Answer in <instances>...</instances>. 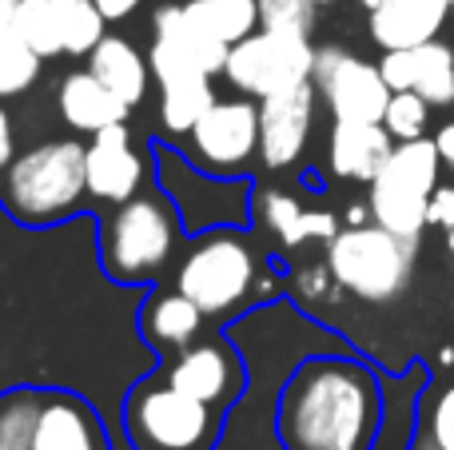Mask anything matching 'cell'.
<instances>
[{"mask_svg": "<svg viewBox=\"0 0 454 450\" xmlns=\"http://www.w3.org/2000/svg\"><path fill=\"white\" fill-rule=\"evenodd\" d=\"M383 423V371L355 351L307 355L275 399V435L287 450H371Z\"/></svg>", "mask_w": 454, "mask_h": 450, "instance_id": "obj_1", "label": "cell"}, {"mask_svg": "<svg viewBox=\"0 0 454 450\" xmlns=\"http://www.w3.org/2000/svg\"><path fill=\"white\" fill-rule=\"evenodd\" d=\"M243 351L251 367V387L239 403L227 411V431L215 450H287L275 435V399L291 367L307 355H331L351 351L343 335L323 327L315 315L295 307L291 299H275L263 307H251L223 327ZM116 450H132L116 435Z\"/></svg>", "mask_w": 454, "mask_h": 450, "instance_id": "obj_2", "label": "cell"}, {"mask_svg": "<svg viewBox=\"0 0 454 450\" xmlns=\"http://www.w3.org/2000/svg\"><path fill=\"white\" fill-rule=\"evenodd\" d=\"M172 287L188 295L215 327H227L251 307L287 299V279L275 271L271 252L251 228L188 236L172 268Z\"/></svg>", "mask_w": 454, "mask_h": 450, "instance_id": "obj_3", "label": "cell"}, {"mask_svg": "<svg viewBox=\"0 0 454 450\" xmlns=\"http://www.w3.org/2000/svg\"><path fill=\"white\" fill-rule=\"evenodd\" d=\"M96 252L100 268L120 287H156L184 252V220L172 196L156 180L140 196L96 207Z\"/></svg>", "mask_w": 454, "mask_h": 450, "instance_id": "obj_4", "label": "cell"}, {"mask_svg": "<svg viewBox=\"0 0 454 450\" xmlns=\"http://www.w3.org/2000/svg\"><path fill=\"white\" fill-rule=\"evenodd\" d=\"M88 140L56 136L32 144L0 180V207L24 228H56L88 215Z\"/></svg>", "mask_w": 454, "mask_h": 450, "instance_id": "obj_5", "label": "cell"}, {"mask_svg": "<svg viewBox=\"0 0 454 450\" xmlns=\"http://www.w3.org/2000/svg\"><path fill=\"white\" fill-rule=\"evenodd\" d=\"M227 415L192 399L156 371L140 375L120 407V438L132 450H215Z\"/></svg>", "mask_w": 454, "mask_h": 450, "instance_id": "obj_6", "label": "cell"}, {"mask_svg": "<svg viewBox=\"0 0 454 450\" xmlns=\"http://www.w3.org/2000/svg\"><path fill=\"white\" fill-rule=\"evenodd\" d=\"M415 255L419 244L379 228V223L343 228L331 244H323V260H327L335 283L351 299L371 303V307H387L407 295L411 279H415Z\"/></svg>", "mask_w": 454, "mask_h": 450, "instance_id": "obj_7", "label": "cell"}, {"mask_svg": "<svg viewBox=\"0 0 454 450\" xmlns=\"http://www.w3.org/2000/svg\"><path fill=\"white\" fill-rule=\"evenodd\" d=\"M152 156H156V183L172 196L188 236H204V231H215V228H251L255 175H247V180H220V175L192 164L184 156V148L156 140V136H152Z\"/></svg>", "mask_w": 454, "mask_h": 450, "instance_id": "obj_8", "label": "cell"}, {"mask_svg": "<svg viewBox=\"0 0 454 450\" xmlns=\"http://www.w3.org/2000/svg\"><path fill=\"white\" fill-rule=\"evenodd\" d=\"M439 172H442V156L434 148V136L395 144L383 172L367 183V204L379 228L419 244L427 231L431 196L439 188Z\"/></svg>", "mask_w": 454, "mask_h": 450, "instance_id": "obj_9", "label": "cell"}, {"mask_svg": "<svg viewBox=\"0 0 454 450\" xmlns=\"http://www.w3.org/2000/svg\"><path fill=\"white\" fill-rule=\"evenodd\" d=\"M176 148L196 167L220 180H247L259 167V100L251 96H215L200 124Z\"/></svg>", "mask_w": 454, "mask_h": 450, "instance_id": "obj_10", "label": "cell"}, {"mask_svg": "<svg viewBox=\"0 0 454 450\" xmlns=\"http://www.w3.org/2000/svg\"><path fill=\"white\" fill-rule=\"evenodd\" d=\"M311 68H315L311 36L259 28V32H251L247 40L231 44L227 64H223V80L239 96L267 100V96H279V92H287V88L307 84Z\"/></svg>", "mask_w": 454, "mask_h": 450, "instance_id": "obj_11", "label": "cell"}, {"mask_svg": "<svg viewBox=\"0 0 454 450\" xmlns=\"http://www.w3.org/2000/svg\"><path fill=\"white\" fill-rule=\"evenodd\" d=\"M311 84L319 92L323 112L331 120H347V124H383L387 104L395 96L379 64L339 44L315 48Z\"/></svg>", "mask_w": 454, "mask_h": 450, "instance_id": "obj_12", "label": "cell"}, {"mask_svg": "<svg viewBox=\"0 0 454 450\" xmlns=\"http://www.w3.org/2000/svg\"><path fill=\"white\" fill-rule=\"evenodd\" d=\"M160 375H164L172 387L188 391L192 399L215 407V411H231L251 387V367L243 359V351L235 347V339L215 327L212 335H204L200 343H192L188 351L164 359L160 363Z\"/></svg>", "mask_w": 454, "mask_h": 450, "instance_id": "obj_13", "label": "cell"}, {"mask_svg": "<svg viewBox=\"0 0 454 450\" xmlns=\"http://www.w3.org/2000/svg\"><path fill=\"white\" fill-rule=\"evenodd\" d=\"M148 60H152V76H156V88H160L156 140L180 144L184 136L200 124V116L215 104V88H212L215 76H207L200 64H192L180 48L160 36H152Z\"/></svg>", "mask_w": 454, "mask_h": 450, "instance_id": "obj_14", "label": "cell"}, {"mask_svg": "<svg viewBox=\"0 0 454 450\" xmlns=\"http://www.w3.org/2000/svg\"><path fill=\"white\" fill-rule=\"evenodd\" d=\"M156 180L152 140H136L128 124H112L88 136V196L96 207H112L140 196Z\"/></svg>", "mask_w": 454, "mask_h": 450, "instance_id": "obj_15", "label": "cell"}, {"mask_svg": "<svg viewBox=\"0 0 454 450\" xmlns=\"http://www.w3.org/2000/svg\"><path fill=\"white\" fill-rule=\"evenodd\" d=\"M251 231L267 244V252H299L303 244H331L343 231V215L331 207H307L299 191L279 183H255L251 196Z\"/></svg>", "mask_w": 454, "mask_h": 450, "instance_id": "obj_16", "label": "cell"}, {"mask_svg": "<svg viewBox=\"0 0 454 450\" xmlns=\"http://www.w3.org/2000/svg\"><path fill=\"white\" fill-rule=\"evenodd\" d=\"M319 108L323 104L311 80L259 100V167L267 175H287L303 164Z\"/></svg>", "mask_w": 454, "mask_h": 450, "instance_id": "obj_17", "label": "cell"}, {"mask_svg": "<svg viewBox=\"0 0 454 450\" xmlns=\"http://www.w3.org/2000/svg\"><path fill=\"white\" fill-rule=\"evenodd\" d=\"M32 450H116V427L88 395L48 387Z\"/></svg>", "mask_w": 454, "mask_h": 450, "instance_id": "obj_18", "label": "cell"}, {"mask_svg": "<svg viewBox=\"0 0 454 450\" xmlns=\"http://www.w3.org/2000/svg\"><path fill=\"white\" fill-rule=\"evenodd\" d=\"M212 319L176 287H148L136 311V331L160 359H172L204 339Z\"/></svg>", "mask_w": 454, "mask_h": 450, "instance_id": "obj_19", "label": "cell"}, {"mask_svg": "<svg viewBox=\"0 0 454 450\" xmlns=\"http://www.w3.org/2000/svg\"><path fill=\"white\" fill-rule=\"evenodd\" d=\"M391 92H419L431 108L454 104V48L447 40H427L415 48H395L379 60Z\"/></svg>", "mask_w": 454, "mask_h": 450, "instance_id": "obj_20", "label": "cell"}, {"mask_svg": "<svg viewBox=\"0 0 454 450\" xmlns=\"http://www.w3.org/2000/svg\"><path fill=\"white\" fill-rule=\"evenodd\" d=\"M395 151V136L383 124H347V120H331L327 128V164L331 180L347 183H371L383 164Z\"/></svg>", "mask_w": 454, "mask_h": 450, "instance_id": "obj_21", "label": "cell"}, {"mask_svg": "<svg viewBox=\"0 0 454 450\" xmlns=\"http://www.w3.org/2000/svg\"><path fill=\"white\" fill-rule=\"evenodd\" d=\"M450 16V0H379L367 12V32L383 52H395V48H415L427 44V40H439Z\"/></svg>", "mask_w": 454, "mask_h": 450, "instance_id": "obj_22", "label": "cell"}, {"mask_svg": "<svg viewBox=\"0 0 454 450\" xmlns=\"http://www.w3.org/2000/svg\"><path fill=\"white\" fill-rule=\"evenodd\" d=\"M56 112L80 136H96L112 124H128L132 120V108L92 68H76L60 80V88H56Z\"/></svg>", "mask_w": 454, "mask_h": 450, "instance_id": "obj_23", "label": "cell"}, {"mask_svg": "<svg viewBox=\"0 0 454 450\" xmlns=\"http://www.w3.org/2000/svg\"><path fill=\"white\" fill-rule=\"evenodd\" d=\"M427 379L431 375H427L423 363H411L399 375H383V423H379L371 450H415Z\"/></svg>", "mask_w": 454, "mask_h": 450, "instance_id": "obj_24", "label": "cell"}, {"mask_svg": "<svg viewBox=\"0 0 454 450\" xmlns=\"http://www.w3.org/2000/svg\"><path fill=\"white\" fill-rule=\"evenodd\" d=\"M88 68H92L132 112L148 100V88H152V80H156L152 76L148 52H140L136 40L120 36V32H108V36L88 52Z\"/></svg>", "mask_w": 454, "mask_h": 450, "instance_id": "obj_25", "label": "cell"}, {"mask_svg": "<svg viewBox=\"0 0 454 450\" xmlns=\"http://www.w3.org/2000/svg\"><path fill=\"white\" fill-rule=\"evenodd\" d=\"M152 36L176 44L192 64H200L207 76H223V64H227L231 44H223L220 36L200 28V24L184 12V0H168V4H160L156 12H152Z\"/></svg>", "mask_w": 454, "mask_h": 450, "instance_id": "obj_26", "label": "cell"}, {"mask_svg": "<svg viewBox=\"0 0 454 450\" xmlns=\"http://www.w3.org/2000/svg\"><path fill=\"white\" fill-rule=\"evenodd\" d=\"M184 12H188L200 28L220 36L223 44H239L251 32L263 28V20H259V0H184Z\"/></svg>", "mask_w": 454, "mask_h": 450, "instance_id": "obj_27", "label": "cell"}, {"mask_svg": "<svg viewBox=\"0 0 454 450\" xmlns=\"http://www.w3.org/2000/svg\"><path fill=\"white\" fill-rule=\"evenodd\" d=\"M44 76V56L32 52L28 40L12 28V16H0V100L24 96Z\"/></svg>", "mask_w": 454, "mask_h": 450, "instance_id": "obj_28", "label": "cell"}, {"mask_svg": "<svg viewBox=\"0 0 454 450\" xmlns=\"http://www.w3.org/2000/svg\"><path fill=\"white\" fill-rule=\"evenodd\" d=\"M52 12L64 56H88L108 36V16L100 12L96 0H52Z\"/></svg>", "mask_w": 454, "mask_h": 450, "instance_id": "obj_29", "label": "cell"}, {"mask_svg": "<svg viewBox=\"0 0 454 450\" xmlns=\"http://www.w3.org/2000/svg\"><path fill=\"white\" fill-rule=\"evenodd\" d=\"M40 407H44V387L0 391V450H32Z\"/></svg>", "mask_w": 454, "mask_h": 450, "instance_id": "obj_30", "label": "cell"}, {"mask_svg": "<svg viewBox=\"0 0 454 450\" xmlns=\"http://www.w3.org/2000/svg\"><path fill=\"white\" fill-rule=\"evenodd\" d=\"M343 295H347V291L335 283V275H331L327 260L299 263V268L287 275V299L295 303V307H303L307 315H311V311H319V307H335Z\"/></svg>", "mask_w": 454, "mask_h": 450, "instance_id": "obj_31", "label": "cell"}, {"mask_svg": "<svg viewBox=\"0 0 454 450\" xmlns=\"http://www.w3.org/2000/svg\"><path fill=\"white\" fill-rule=\"evenodd\" d=\"M12 28L28 40L32 52H40L44 60H56L64 56L60 48V28H56V12L52 0H16L12 8Z\"/></svg>", "mask_w": 454, "mask_h": 450, "instance_id": "obj_32", "label": "cell"}, {"mask_svg": "<svg viewBox=\"0 0 454 450\" xmlns=\"http://www.w3.org/2000/svg\"><path fill=\"white\" fill-rule=\"evenodd\" d=\"M423 450H454V379L442 387H427L419 415V443Z\"/></svg>", "mask_w": 454, "mask_h": 450, "instance_id": "obj_33", "label": "cell"}, {"mask_svg": "<svg viewBox=\"0 0 454 450\" xmlns=\"http://www.w3.org/2000/svg\"><path fill=\"white\" fill-rule=\"evenodd\" d=\"M427 124H431V104L423 100L419 92H395L391 104H387L383 128L395 136V144L403 140H423Z\"/></svg>", "mask_w": 454, "mask_h": 450, "instance_id": "obj_34", "label": "cell"}, {"mask_svg": "<svg viewBox=\"0 0 454 450\" xmlns=\"http://www.w3.org/2000/svg\"><path fill=\"white\" fill-rule=\"evenodd\" d=\"M315 16H319L315 0H259V20H263V28H275V32L311 36Z\"/></svg>", "mask_w": 454, "mask_h": 450, "instance_id": "obj_35", "label": "cell"}, {"mask_svg": "<svg viewBox=\"0 0 454 450\" xmlns=\"http://www.w3.org/2000/svg\"><path fill=\"white\" fill-rule=\"evenodd\" d=\"M427 228H439L447 239V252H454V183H439L431 196V212H427Z\"/></svg>", "mask_w": 454, "mask_h": 450, "instance_id": "obj_36", "label": "cell"}, {"mask_svg": "<svg viewBox=\"0 0 454 450\" xmlns=\"http://www.w3.org/2000/svg\"><path fill=\"white\" fill-rule=\"evenodd\" d=\"M20 156L16 151V120H12V112L0 104V180H4V172H8V164Z\"/></svg>", "mask_w": 454, "mask_h": 450, "instance_id": "obj_37", "label": "cell"}, {"mask_svg": "<svg viewBox=\"0 0 454 450\" xmlns=\"http://www.w3.org/2000/svg\"><path fill=\"white\" fill-rule=\"evenodd\" d=\"M96 4H100V12L108 16V24H116V20H128V16L140 12L144 0H96Z\"/></svg>", "mask_w": 454, "mask_h": 450, "instance_id": "obj_38", "label": "cell"}, {"mask_svg": "<svg viewBox=\"0 0 454 450\" xmlns=\"http://www.w3.org/2000/svg\"><path fill=\"white\" fill-rule=\"evenodd\" d=\"M434 148H439V156H442V167L454 172V120H447V124L434 132Z\"/></svg>", "mask_w": 454, "mask_h": 450, "instance_id": "obj_39", "label": "cell"}, {"mask_svg": "<svg viewBox=\"0 0 454 450\" xmlns=\"http://www.w3.org/2000/svg\"><path fill=\"white\" fill-rule=\"evenodd\" d=\"M363 223H375V215H371V204H367V199H363V204H347L343 228H363Z\"/></svg>", "mask_w": 454, "mask_h": 450, "instance_id": "obj_40", "label": "cell"}, {"mask_svg": "<svg viewBox=\"0 0 454 450\" xmlns=\"http://www.w3.org/2000/svg\"><path fill=\"white\" fill-rule=\"evenodd\" d=\"M12 8H16V0H0V16H12Z\"/></svg>", "mask_w": 454, "mask_h": 450, "instance_id": "obj_41", "label": "cell"}, {"mask_svg": "<svg viewBox=\"0 0 454 450\" xmlns=\"http://www.w3.org/2000/svg\"><path fill=\"white\" fill-rule=\"evenodd\" d=\"M315 4H319V8H331V4H339V0H315Z\"/></svg>", "mask_w": 454, "mask_h": 450, "instance_id": "obj_42", "label": "cell"}, {"mask_svg": "<svg viewBox=\"0 0 454 450\" xmlns=\"http://www.w3.org/2000/svg\"><path fill=\"white\" fill-rule=\"evenodd\" d=\"M359 4H363V8H367V12H371V8H375V4H379V0H359Z\"/></svg>", "mask_w": 454, "mask_h": 450, "instance_id": "obj_43", "label": "cell"}, {"mask_svg": "<svg viewBox=\"0 0 454 450\" xmlns=\"http://www.w3.org/2000/svg\"><path fill=\"white\" fill-rule=\"evenodd\" d=\"M450 4H454V0H450Z\"/></svg>", "mask_w": 454, "mask_h": 450, "instance_id": "obj_44", "label": "cell"}]
</instances>
